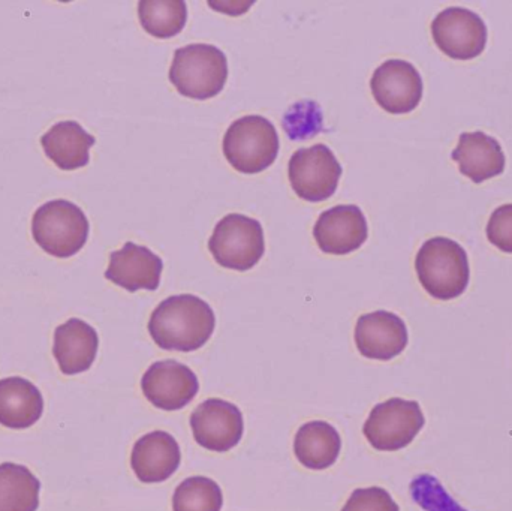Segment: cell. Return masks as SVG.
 <instances>
[{
    "instance_id": "obj_5",
    "label": "cell",
    "mask_w": 512,
    "mask_h": 511,
    "mask_svg": "<svg viewBox=\"0 0 512 511\" xmlns=\"http://www.w3.org/2000/svg\"><path fill=\"white\" fill-rule=\"evenodd\" d=\"M279 153V135L270 120L245 116L228 128L224 137V155L234 170L256 174L267 170Z\"/></svg>"
},
{
    "instance_id": "obj_13",
    "label": "cell",
    "mask_w": 512,
    "mask_h": 511,
    "mask_svg": "<svg viewBox=\"0 0 512 511\" xmlns=\"http://www.w3.org/2000/svg\"><path fill=\"white\" fill-rule=\"evenodd\" d=\"M369 236L367 219L354 204L331 207L319 215L313 237L325 254L348 255L357 251Z\"/></svg>"
},
{
    "instance_id": "obj_28",
    "label": "cell",
    "mask_w": 512,
    "mask_h": 511,
    "mask_svg": "<svg viewBox=\"0 0 512 511\" xmlns=\"http://www.w3.org/2000/svg\"><path fill=\"white\" fill-rule=\"evenodd\" d=\"M487 239L502 252L512 254V204L498 207L487 224Z\"/></svg>"
},
{
    "instance_id": "obj_19",
    "label": "cell",
    "mask_w": 512,
    "mask_h": 511,
    "mask_svg": "<svg viewBox=\"0 0 512 511\" xmlns=\"http://www.w3.org/2000/svg\"><path fill=\"white\" fill-rule=\"evenodd\" d=\"M95 143V137L74 120L56 123L41 137L45 155L65 171L86 167L90 161V147Z\"/></svg>"
},
{
    "instance_id": "obj_7",
    "label": "cell",
    "mask_w": 512,
    "mask_h": 511,
    "mask_svg": "<svg viewBox=\"0 0 512 511\" xmlns=\"http://www.w3.org/2000/svg\"><path fill=\"white\" fill-rule=\"evenodd\" d=\"M426 425L420 404L405 399H388L376 405L364 423V437L379 452H397L415 440Z\"/></svg>"
},
{
    "instance_id": "obj_3",
    "label": "cell",
    "mask_w": 512,
    "mask_h": 511,
    "mask_svg": "<svg viewBox=\"0 0 512 511\" xmlns=\"http://www.w3.org/2000/svg\"><path fill=\"white\" fill-rule=\"evenodd\" d=\"M228 80V59L221 48L191 44L174 53L170 81L180 95L206 101L224 90Z\"/></svg>"
},
{
    "instance_id": "obj_10",
    "label": "cell",
    "mask_w": 512,
    "mask_h": 511,
    "mask_svg": "<svg viewBox=\"0 0 512 511\" xmlns=\"http://www.w3.org/2000/svg\"><path fill=\"white\" fill-rule=\"evenodd\" d=\"M373 98L390 114H408L423 99L424 84L412 63L390 59L373 72L370 80Z\"/></svg>"
},
{
    "instance_id": "obj_18",
    "label": "cell",
    "mask_w": 512,
    "mask_h": 511,
    "mask_svg": "<svg viewBox=\"0 0 512 511\" xmlns=\"http://www.w3.org/2000/svg\"><path fill=\"white\" fill-rule=\"evenodd\" d=\"M451 158L459 165L460 173L474 183H483L504 173V150L496 138L486 132H463Z\"/></svg>"
},
{
    "instance_id": "obj_6",
    "label": "cell",
    "mask_w": 512,
    "mask_h": 511,
    "mask_svg": "<svg viewBox=\"0 0 512 511\" xmlns=\"http://www.w3.org/2000/svg\"><path fill=\"white\" fill-rule=\"evenodd\" d=\"M209 249L216 263L225 269H254L265 252L261 222L240 213L225 216L210 237Z\"/></svg>"
},
{
    "instance_id": "obj_4",
    "label": "cell",
    "mask_w": 512,
    "mask_h": 511,
    "mask_svg": "<svg viewBox=\"0 0 512 511\" xmlns=\"http://www.w3.org/2000/svg\"><path fill=\"white\" fill-rule=\"evenodd\" d=\"M89 231V219L71 201H48L38 207L32 219L33 239L56 258L78 254L89 239Z\"/></svg>"
},
{
    "instance_id": "obj_24",
    "label": "cell",
    "mask_w": 512,
    "mask_h": 511,
    "mask_svg": "<svg viewBox=\"0 0 512 511\" xmlns=\"http://www.w3.org/2000/svg\"><path fill=\"white\" fill-rule=\"evenodd\" d=\"M222 507L221 486L209 477H189L174 492V511H221Z\"/></svg>"
},
{
    "instance_id": "obj_8",
    "label": "cell",
    "mask_w": 512,
    "mask_h": 511,
    "mask_svg": "<svg viewBox=\"0 0 512 511\" xmlns=\"http://www.w3.org/2000/svg\"><path fill=\"white\" fill-rule=\"evenodd\" d=\"M289 183L301 200L310 203L333 197L342 176V165L325 144L300 149L289 159Z\"/></svg>"
},
{
    "instance_id": "obj_22",
    "label": "cell",
    "mask_w": 512,
    "mask_h": 511,
    "mask_svg": "<svg viewBox=\"0 0 512 511\" xmlns=\"http://www.w3.org/2000/svg\"><path fill=\"white\" fill-rule=\"evenodd\" d=\"M41 483L29 468L5 462L0 465V511H36Z\"/></svg>"
},
{
    "instance_id": "obj_2",
    "label": "cell",
    "mask_w": 512,
    "mask_h": 511,
    "mask_svg": "<svg viewBox=\"0 0 512 511\" xmlns=\"http://www.w3.org/2000/svg\"><path fill=\"white\" fill-rule=\"evenodd\" d=\"M415 270L424 290L438 300L462 296L471 279L468 254L448 237H433L424 242L415 258Z\"/></svg>"
},
{
    "instance_id": "obj_25",
    "label": "cell",
    "mask_w": 512,
    "mask_h": 511,
    "mask_svg": "<svg viewBox=\"0 0 512 511\" xmlns=\"http://www.w3.org/2000/svg\"><path fill=\"white\" fill-rule=\"evenodd\" d=\"M283 129L291 140L303 141L324 131V116L315 101H300L283 116Z\"/></svg>"
},
{
    "instance_id": "obj_17",
    "label": "cell",
    "mask_w": 512,
    "mask_h": 511,
    "mask_svg": "<svg viewBox=\"0 0 512 511\" xmlns=\"http://www.w3.org/2000/svg\"><path fill=\"white\" fill-rule=\"evenodd\" d=\"M99 338L86 321L71 318L54 332L53 354L65 375L83 374L95 363Z\"/></svg>"
},
{
    "instance_id": "obj_20",
    "label": "cell",
    "mask_w": 512,
    "mask_h": 511,
    "mask_svg": "<svg viewBox=\"0 0 512 511\" xmlns=\"http://www.w3.org/2000/svg\"><path fill=\"white\" fill-rule=\"evenodd\" d=\"M44 413V398L35 384L20 377L0 380V425L27 429Z\"/></svg>"
},
{
    "instance_id": "obj_15",
    "label": "cell",
    "mask_w": 512,
    "mask_h": 511,
    "mask_svg": "<svg viewBox=\"0 0 512 511\" xmlns=\"http://www.w3.org/2000/svg\"><path fill=\"white\" fill-rule=\"evenodd\" d=\"M162 270L164 263L155 252L146 246L128 242L120 251L110 255V266L105 272V278L129 293L155 291L161 284Z\"/></svg>"
},
{
    "instance_id": "obj_26",
    "label": "cell",
    "mask_w": 512,
    "mask_h": 511,
    "mask_svg": "<svg viewBox=\"0 0 512 511\" xmlns=\"http://www.w3.org/2000/svg\"><path fill=\"white\" fill-rule=\"evenodd\" d=\"M412 497L427 511H466L432 476H421L411 486Z\"/></svg>"
},
{
    "instance_id": "obj_14",
    "label": "cell",
    "mask_w": 512,
    "mask_h": 511,
    "mask_svg": "<svg viewBox=\"0 0 512 511\" xmlns=\"http://www.w3.org/2000/svg\"><path fill=\"white\" fill-rule=\"evenodd\" d=\"M409 335L405 321L388 311L361 315L355 326V344L366 359L388 362L408 347Z\"/></svg>"
},
{
    "instance_id": "obj_21",
    "label": "cell",
    "mask_w": 512,
    "mask_h": 511,
    "mask_svg": "<svg viewBox=\"0 0 512 511\" xmlns=\"http://www.w3.org/2000/svg\"><path fill=\"white\" fill-rule=\"evenodd\" d=\"M342 440L327 422H309L298 429L294 440L295 458L313 471L327 470L339 459Z\"/></svg>"
},
{
    "instance_id": "obj_12",
    "label": "cell",
    "mask_w": 512,
    "mask_h": 511,
    "mask_svg": "<svg viewBox=\"0 0 512 511\" xmlns=\"http://www.w3.org/2000/svg\"><path fill=\"white\" fill-rule=\"evenodd\" d=\"M141 389L150 404L162 411H179L191 404L200 390V381L191 368L174 360L153 363L141 380Z\"/></svg>"
},
{
    "instance_id": "obj_9",
    "label": "cell",
    "mask_w": 512,
    "mask_h": 511,
    "mask_svg": "<svg viewBox=\"0 0 512 511\" xmlns=\"http://www.w3.org/2000/svg\"><path fill=\"white\" fill-rule=\"evenodd\" d=\"M433 41L451 59L471 60L480 56L487 45L486 23L468 8H447L432 23Z\"/></svg>"
},
{
    "instance_id": "obj_11",
    "label": "cell",
    "mask_w": 512,
    "mask_h": 511,
    "mask_svg": "<svg viewBox=\"0 0 512 511\" xmlns=\"http://www.w3.org/2000/svg\"><path fill=\"white\" fill-rule=\"evenodd\" d=\"M191 428L201 447L225 453L242 441L245 423L239 407L222 399H209L192 413Z\"/></svg>"
},
{
    "instance_id": "obj_16",
    "label": "cell",
    "mask_w": 512,
    "mask_h": 511,
    "mask_svg": "<svg viewBox=\"0 0 512 511\" xmlns=\"http://www.w3.org/2000/svg\"><path fill=\"white\" fill-rule=\"evenodd\" d=\"M182 462L179 443L164 431L150 432L135 443L131 467L143 483L167 482Z\"/></svg>"
},
{
    "instance_id": "obj_27",
    "label": "cell",
    "mask_w": 512,
    "mask_h": 511,
    "mask_svg": "<svg viewBox=\"0 0 512 511\" xmlns=\"http://www.w3.org/2000/svg\"><path fill=\"white\" fill-rule=\"evenodd\" d=\"M342 511H400L396 501L382 488L357 489Z\"/></svg>"
},
{
    "instance_id": "obj_1",
    "label": "cell",
    "mask_w": 512,
    "mask_h": 511,
    "mask_svg": "<svg viewBox=\"0 0 512 511\" xmlns=\"http://www.w3.org/2000/svg\"><path fill=\"white\" fill-rule=\"evenodd\" d=\"M216 317L209 303L192 294L165 299L153 311L149 333L165 351L192 353L200 350L215 332Z\"/></svg>"
},
{
    "instance_id": "obj_23",
    "label": "cell",
    "mask_w": 512,
    "mask_h": 511,
    "mask_svg": "<svg viewBox=\"0 0 512 511\" xmlns=\"http://www.w3.org/2000/svg\"><path fill=\"white\" fill-rule=\"evenodd\" d=\"M138 17L146 32L159 39L173 38L185 29L188 6L183 0H143Z\"/></svg>"
}]
</instances>
